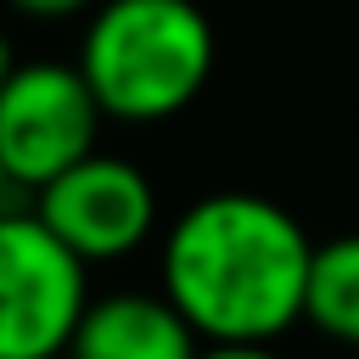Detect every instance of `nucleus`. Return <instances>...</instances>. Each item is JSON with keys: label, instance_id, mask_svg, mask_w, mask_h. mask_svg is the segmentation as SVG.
I'll use <instances>...</instances> for the list:
<instances>
[{"label": "nucleus", "instance_id": "obj_1", "mask_svg": "<svg viewBox=\"0 0 359 359\" xmlns=\"http://www.w3.org/2000/svg\"><path fill=\"white\" fill-rule=\"evenodd\" d=\"M314 241L258 191L196 196L157 247V286L202 342H280L303 320Z\"/></svg>", "mask_w": 359, "mask_h": 359}, {"label": "nucleus", "instance_id": "obj_2", "mask_svg": "<svg viewBox=\"0 0 359 359\" xmlns=\"http://www.w3.org/2000/svg\"><path fill=\"white\" fill-rule=\"evenodd\" d=\"M219 39L196 0H101L79 34V67L112 123L180 118L208 73Z\"/></svg>", "mask_w": 359, "mask_h": 359}, {"label": "nucleus", "instance_id": "obj_3", "mask_svg": "<svg viewBox=\"0 0 359 359\" xmlns=\"http://www.w3.org/2000/svg\"><path fill=\"white\" fill-rule=\"evenodd\" d=\"M90 309V264L39 219L0 208V359H67Z\"/></svg>", "mask_w": 359, "mask_h": 359}, {"label": "nucleus", "instance_id": "obj_4", "mask_svg": "<svg viewBox=\"0 0 359 359\" xmlns=\"http://www.w3.org/2000/svg\"><path fill=\"white\" fill-rule=\"evenodd\" d=\"M101 123L107 112L79 62H56V56L17 62L11 79L0 84V163L11 185L22 191L50 185L62 168L95 151Z\"/></svg>", "mask_w": 359, "mask_h": 359}, {"label": "nucleus", "instance_id": "obj_5", "mask_svg": "<svg viewBox=\"0 0 359 359\" xmlns=\"http://www.w3.org/2000/svg\"><path fill=\"white\" fill-rule=\"evenodd\" d=\"M39 219L95 269L135 258L157 230V191L151 180L112 151H90L73 168H62L50 185L34 191Z\"/></svg>", "mask_w": 359, "mask_h": 359}, {"label": "nucleus", "instance_id": "obj_6", "mask_svg": "<svg viewBox=\"0 0 359 359\" xmlns=\"http://www.w3.org/2000/svg\"><path fill=\"white\" fill-rule=\"evenodd\" d=\"M196 353H202V337L168 303L163 286L157 292L118 286L90 297L67 359H196Z\"/></svg>", "mask_w": 359, "mask_h": 359}, {"label": "nucleus", "instance_id": "obj_7", "mask_svg": "<svg viewBox=\"0 0 359 359\" xmlns=\"http://www.w3.org/2000/svg\"><path fill=\"white\" fill-rule=\"evenodd\" d=\"M303 325H314L325 342L359 353V230L331 236V241L314 247Z\"/></svg>", "mask_w": 359, "mask_h": 359}, {"label": "nucleus", "instance_id": "obj_8", "mask_svg": "<svg viewBox=\"0 0 359 359\" xmlns=\"http://www.w3.org/2000/svg\"><path fill=\"white\" fill-rule=\"evenodd\" d=\"M101 0H6V11L28 17V22H73V17H90Z\"/></svg>", "mask_w": 359, "mask_h": 359}, {"label": "nucleus", "instance_id": "obj_9", "mask_svg": "<svg viewBox=\"0 0 359 359\" xmlns=\"http://www.w3.org/2000/svg\"><path fill=\"white\" fill-rule=\"evenodd\" d=\"M196 359H286L275 342H202Z\"/></svg>", "mask_w": 359, "mask_h": 359}, {"label": "nucleus", "instance_id": "obj_10", "mask_svg": "<svg viewBox=\"0 0 359 359\" xmlns=\"http://www.w3.org/2000/svg\"><path fill=\"white\" fill-rule=\"evenodd\" d=\"M11 67H17V50H11V34L0 28V84L11 79Z\"/></svg>", "mask_w": 359, "mask_h": 359}, {"label": "nucleus", "instance_id": "obj_11", "mask_svg": "<svg viewBox=\"0 0 359 359\" xmlns=\"http://www.w3.org/2000/svg\"><path fill=\"white\" fill-rule=\"evenodd\" d=\"M6 191H11V174H6V163H0V208H6Z\"/></svg>", "mask_w": 359, "mask_h": 359}]
</instances>
